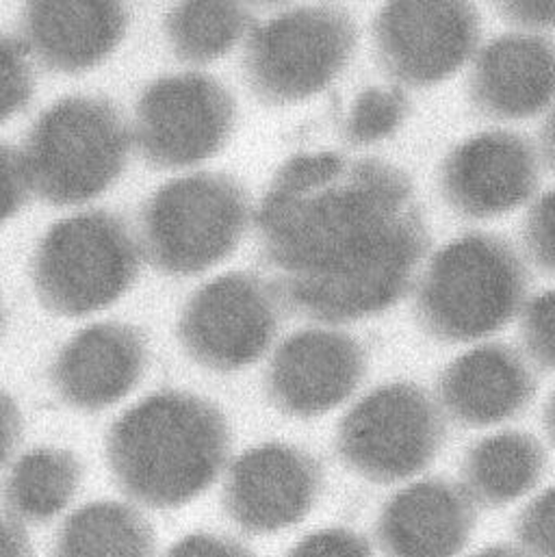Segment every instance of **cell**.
Returning a JSON list of instances; mask_svg holds the SVG:
<instances>
[{
    "label": "cell",
    "instance_id": "cell-15",
    "mask_svg": "<svg viewBox=\"0 0 555 557\" xmlns=\"http://www.w3.org/2000/svg\"><path fill=\"white\" fill-rule=\"evenodd\" d=\"M148 367L146 334L120 321H102L76 332L50 367L59 399L83 412H100L122 401Z\"/></svg>",
    "mask_w": 555,
    "mask_h": 557
},
{
    "label": "cell",
    "instance_id": "cell-35",
    "mask_svg": "<svg viewBox=\"0 0 555 557\" xmlns=\"http://www.w3.org/2000/svg\"><path fill=\"white\" fill-rule=\"evenodd\" d=\"M471 557H528L521 549L513 547V545H495L489 549H482Z\"/></svg>",
    "mask_w": 555,
    "mask_h": 557
},
{
    "label": "cell",
    "instance_id": "cell-32",
    "mask_svg": "<svg viewBox=\"0 0 555 557\" xmlns=\"http://www.w3.org/2000/svg\"><path fill=\"white\" fill-rule=\"evenodd\" d=\"M22 438V414L15 399L0 388V469L9 462Z\"/></svg>",
    "mask_w": 555,
    "mask_h": 557
},
{
    "label": "cell",
    "instance_id": "cell-9",
    "mask_svg": "<svg viewBox=\"0 0 555 557\" xmlns=\"http://www.w3.org/2000/svg\"><path fill=\"white\" fill-rule=\"evenodd\" d=\"M237 102L202 72L152 81L135 107V144L155 170H181L215 157L233 137Z\"/></svg>",
    "mask_w": 555,
    "mask_h": 557
},
{
    "label": "cell",
    "instance_id": "cell-24",
    "mask_svg": "<svg viewBox=\"0 0 555 557\" xmlns=\"http://www.w3.org/2000/svg\"><path fill=\"white\" fill-rule=\"evenodd\" d=\"M410 113V98L399 87L362 89L345 120L343 137L349 146H371L393 137Z\"/></svg>",
    "mask_w": 555,
    "mask_h": 557
},
{
    "label": "cell",
    "instance_id": "cell-14",
    "mask_svg": "<svg viewBox=\"0 0 555 557\" xmlns=\"http://www.w3.org/2000/svg\"><path fill=\"white\" fill-rule=\"evenodd\" d=\"M367 373V351L347 332L301 330L282 341L266 375L274 408L286 417L314 419L341 406Z\"/></svg>",
    "mask_w": 555,
    "mask_h": 557
},
{
    "label": "cell",
    "instance_id": "cell-22",
    "mask_svg": "<svg viewBox=\"0 0 555 557\" xmlns=\"http://www.w3.org/2000/svg\"><path fill=\"white\" fill-rule=\"evenodd\" d=\"M146 517L122 502H91L74 510L57 532L52 557H155Z\"/></svg>",
    "mask_w": 555,
    "mask_h": 557
},
{
    "label": "cell",
    "instance_id": "cell-10",
    "mask_svg": "<svg viewBox=\"0 0 555 557\" xmlns=\"http://www.w3.org/2000/svg\"><path fill=\"white\" fill-rule=\"evenodd\" d=\"M280 323L276 295L250 272H231L202 284L178 319V341L205 369L231 373L255 364Z\"/></svg>",
    "mask_w": 555,
    "mask_h": 557
},
{
    "label": "cell",
    "instance_id": "cell-6",
    "mask_svg": "<svg viewBox=\"0 0 555 557\" xmlns=\"http://www.w3.org/2000/svg\"><path fill=\"white\" fill-rule=\"evenodd\" d=\"M139 246L120 215L94 209L48 228L30 278L44 308L81 319L115 304L139 276Z\"/></svg>",
    "mask_w": 555,
    "mask_h": 557
},
{
    "label": "cell",
    "instance_id": "cell-31",
    "mask_svg": "<svg viewBox=\"0 0 555 557\" xmlns=\"http://www.w3.org/2000/svg\"><path fill=\"white\" fill-rule=\"evenodd\" d=\"M163 557H257L244 543L209 532H196L181 539Z\"/></svg>",
    "mask_w": 555,
    "mask_h": 557
},
{
    "label": "cell",
    "instance_id": "cell-8",
    "mask_svg": "<svg viewBox=\"0 0 555 557\" xmlns=\"http://www.w3.org/2000/svg\"><path fill=\"white\" fill-rule=\"evenodd\" d=\"M447 425L434 397L415 382L367 393L336 428V454L371 484H397L425 471L441 454Z\"/></svg>",
    "mask_w": 555,
    "mask_h": 557
},
{
    "label": "cell",
    "instance_id": "cell-21",
    "mask_svg": "<svg viewBox=\"0 0 555 557\" xmlns=\"http://www.w3.org/2000/svg\"><path fill=\"white\" fill-rule=\"evenodd\" d=\"M83 480L81 460L59 447H35L22 454L0 486L7 519L20 525H44L74 499Z\"/></svg>",
    "mask_w": 555,
    "mask_h": 557
},
{
    "label": "cell",
    "instance_id": "cell-17",
    "mask_svg": "<svg viewBox=\"0 0 555 557\" xmlns=\"http://www.w3.org/2000/svg\"><path fill=\"white\" fill-rule=\"evenodd\" d=\"M539 388L528 360L506 343L480 345L439 377L443 408L462 428H489L526 412Z\"/></svg>",
    "mask_w": 555,
    "mask_h": 557
},
{
    "label": "cell",
    "instance_id": "cell-20",
    "mask_svg": "<svg viewBox=\"0 0 555 557\" xmlns=\"http://www.w3.org/2000/svg\"><path fill=\"white\" fill-rule=\"evenodd\" d=\"M547 471L543 443L528 432H502L478 441L462 460V491L476 506L497 510L534 491Z\"/></svg>",
    "mask_w": 555,
    "mask_h": 557
},
{
    "label": "cell",
    "instance_id": "cell-2",
    "mask_svg": "<svg viewBox=\"0 0 555 557\" xmlns=\"http://www.w3.org/2000/svg\"><path fill=\"white\" fill-rule=\"evenodd\" d=\"M231 456V425L209 399L163 388L128 408L107 434L118 488L150 510H174L207 493Z\"/></svg>",
    "mask_w": 555,
    "mask_h": 557
},
{
    "label": "cell",
    "instance_id": "cell-12",
    "mask_svg": "<svg viewBox=\"0 0 555 557\" xmlns=\"http://www.w3.org/2000/svg\"><path fill=\"white\" fill-rule=\"evenodd\" d=\"M323 491L319 460L301 447L263 443L229 469L222 508L250 536H268L301 523Z\"/></svg>",
    "mask_w": 555,
    "mask_h": 557
},
{
    "label": "cell",
    "instance_id": "cell-23",
    "mask_svg": "<svg viewBox=\"0 0 555 557\" xmlns=\"http://www.w3.org/2000/svg\"><path fill=\"white\" fill-rule=\"evenodd\" d=\"M239 2H183L165 15V37L178 61L205 65L229 54L252 26Z\"/></svg>",
    "mask_w": 555,
    "mask_h": 557
},
{
    "label": "cell",
    "instance_id": "cell-28",
    "mask_svg": "<svg viewBox=\"0 0 555 557\" xmlns=\"http://www.w3.org/2000/svg\"><path fill=\"white\" fill-rule=\"evenodd\" d=\"M284 557H373L369 541L347 528H328L304 536Z\"/></svg>",
    "mask_w": 555,
    "mask_h": 557
},
{
    "label": "cell",
    "instance_id": "cell-36",
    "mask_svg": "<svg viewBox=\"0 0 555 557\" xmlns=\"http://www.w3.org/2000/svg\"><path fill=\"white\" fill-rule=\"evenodd\" d=\"M2 327H4V310H2V301H0V334H2Z\"/></svg>",
    "mask_w": 555,
    "mask_h": 557
},
{
    "label": "cell",
    "instance_id": "cell-33",
    "mask_svg": "<svg viewBox=\"0 0 555 557\" xmlns=\"http://www.w3.org/2000/svg\"><path fill=\"white\" fill-rule=\"evenodd\" d=\"M499 11L510 24L526 28H545L554 20V2H504Z\"/></svg>",
    "mask_w": 555,
    "mask_h": 557
},
{
    "label": "cell",
    "instance_id": "cell-4",
    "mask_svg": "<svg viewBox=\"0 0 555 557\" xmlns=\"http://www.w3.org/2000/svg\"><path fill=\"white\" fill-rule=\"evenodd\" d=\"M131 133L104 96H65L50 104L24 141L28 187L52 207L102 196L126 170Z\"/></svg>",
    "mask_w": 555,
    "mask_h": 557
},
{
    "label": "cell",
    "instance_id": "cell-7",
    "mask_svg": "<svg viewBox=\"0 0 555 557\" xmlns=\"http://www.w3.org/2000/svg\"><path fill=\"white\" fill-rule=\"evenodd\" d=\"M356 44L358 30L347 9H286L252 28L244 57L248 85L270 107L301 102L338 78Z\"/></svg>",
    "mask_w": 555,
    "mask_h": 557
},
{
    "label": "cell",
    "instance_id": "cell-29",
    "mask_svg": "<svg viewBox=\"0 0 555 557\" xmlns=\"http://www.w3.org/2000/svg\"><path fill=\"white\" fill-rule=\"evenodd\" d=\"M526 246L536 268L552 276L554 274V194L547 191L530 209L526 220Z\"/></svg>",
    "mask_w": 555,
    "mask_h": 557
},
{
    "label": "cell",
    "instance_id": "cell-3",
    "mask_svg": "<svg viewBox=\"0 0 555 557\" xmlns=\"http://www.w3.org/2000/svg\"><path fill=\"white\" fill-rule=\"evenodd\" d=\"M528 286V265L510 242L467 233L430 259L415 293V319L434 341H478L519 314Z\"/></svg>",
    "mask_w": 555,
    "mask_h": 557
},
{
    "label": "cell",
    "instance_id": "cell-26",
    "mask_svg": "<svg viewBox=\"0 0 555 557\" xmlns=\"http://www.w3.org/2000/svg\"><path fill=\"white\" fill-rule=\"evenodd\" d=\"M515 539L528 557H554V491L532 499L515 521Z\"/></svg>",
    "mask_w": 555,
    "mask_h": 557
},
{
    "label": "cell",
    "instance_id": "cell-30",
    "mask_svg": "<svg viewBox=\"0 0 555 557\" xmlns=\"http://www.w3.org/2000/svg\"><path fill=\"white\" fill-rule=\"evenodd\" d=\"M28 178L22 152L0 144V224L11 220L28 202Z\"/></svg>",
    "mask_w": 555,
    "mask_h": 557
},
{
    "label": "cell",
    "instance_id": "cell-34",
    "mask_svg": "<svg viewBox=\"0 0 555 557\" xmlns=\"http://www.w3.org/2000/svg\"><path fill=\"white\" fill-rule=\"evenodd\" d=\"M0 557H35L26 530L7 517L0 519Z\"/></svg>",
    "mask_w": 555,
    "mask_h": 557
},
{
    "label": "cell",
    "instance_id": "cell-5",
    "mask_svg": "<svg viewBox=\"0 0 555 557\" xmlns=\"http://www.w3.org/2000/svg\"><path fill=\"white\" fill-rule=\"evenodd\" d=\"M139 222L150 265L189 278L235 252L250 224V196L231 174L198 172L159 187Z\"/></svg>",
    "mask_w": 555,
    "mask_h": 557
},
{
    "label": "cell",
    "instance_id": "cell-16",
    "mask_svg": "<svg viewBox=\"0 0 555 557\" xmlns=\"http://www.w3.org/2000/svg\"><path fill=\"white\" fill-rule=\"evenodd\" d=\"M476 523V504L462 486L428 478L388 497L375 521V541L384 557H456Z\"/></svg>",
    "mask_w": 555,
    "mask_h": 557
},
{
    "label": "cell",
    "instance_id": "cell-25",
    "mask_svg": "<svg viewBox=\"0 0 555 557\" xmlns=\"http://www.w3.org/2000/svg\"><path fill=\"white\" fill-rule=\"evenodd\" d=\"M35 91L28 52L20 39L0 33V124L24 111Z\"/></svg>",
    "mask_w": 555,
    "mask_h": 557
},
{
    "label": "cell",
    "instance_id": "cell-19",
    "mask_svg": "<svg viewBox=\"0 0 555 557\" xmlns=\"http://www.w3.org/2000/svg\"><path fill=\"white\" fill-rule=\"evenodd\" d=\"M473 109L489 120H528L554 98V44L543 35L506 33L486 44L469 81Z\"/></svg>",
    "mask_w": 555,
    "mask_h": 557
},
{
    "label": "cell",
    "instance_id": "cell-18",
    "mask_svg": "<svg viewBox=\"0 0 555 557\" xmlns=\"http://www.w3.org/2000/svg\"><path fill=\"white\" fill-rule=\"evenodd\" d=\"M128 7L122 2H28L22 46L46 70L81 74L102 63L124 39Z\"/></svg>",
    "mask_w": 555,
    "mask_h": 557
},
{
    "label": "cell",
    "instance_id": "cell-13",
    "mask_svg": "<svg viewBox=\"0 0 555 557\" xmlns=\"http://www.w3.org/2000/svg\"><path fill=\"white\" fill-rule=\"evenodd\" d=\"M441 194L467 220H491L526 205L543 183V154L513 131H489L458 144L441 165Z\"/></svg>",
    "mask_w": 555,
    "mask_h": 557
},
{
    "label": "cell",
    "instance_id": "cell-27",
    "mask_svg": "<svg viewBox=\"0 0 555 557\" xmlns=\"http://www.w3.org/2000/svg\"><path fill=\"white\" fill-rule=\"evenodd\" d=\"M521 336L530 358L550 373L554 369V290L528 301L521 321Z\"/></svg>",
    "mask_w": 555,
    "mask_h": 557
},
{
    "label": "cell",
    "instance_id": "cell-11",
    "mask_svg": "<svg viewBox=\"0 0 555 557\" xmlns=\"http://www.w3.org/2000/svg\"><path fill=\"white\" fill-rule=\"evenodd\" d=\"M480 39L471 2H391L373 17V46L388 78L432 87L454 76Z\"/></svg>",
    "mask_w": 555,
    "mask_h": 557
},
{
    "label": "cell",
    "instance_id": "cell-1",
    "mask_svg": "<svg viewBox=\"0 0 555 557\" xmlns=\"http://www.w3.org/2000/svg\"><path fill=\"white\" fill-rule=\"evenodd\" d=\"M255 226L270 288L319 323L360 321L395 306L430 248L412 178L375 157H291Z\"/></svg>",
    "mask_w": 555,
    "mask_h": 557
}]
</instances>
